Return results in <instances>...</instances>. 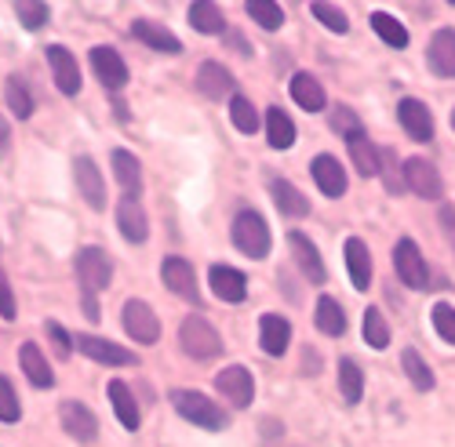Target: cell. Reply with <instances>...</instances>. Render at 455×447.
Returning a JSON list of instances; mask_svg holds the SVG:
<instances>
[{
  "instance_id": "cell-1",
  "label": "cell",
  "mask_w": 455,
  "mask_h": 447,
  "mask_svg": "<svg viewBox=\"0 0 455 447\" xmlns=\"http://www.w3.org/2000/svg\"><path fill=\"white\" fill-rule=\"evenodd\" d=\"M172 404H175V412H179L186 422H194V426H201V429L219 433V429L230 426V419H226L222 407L212 404V400H208L204 393H197V389H172Z\"/></svg>"
},
{
  "instance_id": "cell-2",
  "label": "cell",
  "mask_w": 455,
  "mask_h": 447,
  "mask_svg": "<svg viewBox=\"0 0 455 447\" xmlns=\"http://www.w3.org/2000/svg\"><path fill=\"white\" fill-rule=\"evenodd\" d=\"M179 346L186 357L194 360H215L222 353V334L197 313H189L182 324H179Z\"/></svg>"
},
{
  "instance_id": "cell-3",
  "label": "cell",
  "mask_w": 455,
  "mask_h": 447,
  "mask_svg": "<svg viewBox=\"0 0 455 447\" xmlns=\"http://www.w3.org/2000/svg\"><path fill=\"white\" fill-rule=\"evenodd\" d=\"M73 273H77V284L84 291V298H95L99 291L109 287L113 280V263H109V255L102 247H81L77 251V263H73Z\"/></svg>"
},
{
  "instance_id": "cell-4",
  "label": "cell",
  "mask_w": 455,
  "mask_h": 447,
  "mask_svg": "<svg viewBox=\"0 0 455 447\" xmlns=\"http://www.w3.org/2000/svg\"><path fill=\"white\" fill-rule=\"evenodd\" d=\"M234 247L241 255L255 258V263H262V258L270 255V226L259 211H241L234 218Z\"/></svg>"
},
{
  "instance_id": "cell-5",
  "label": "cell",
  "mask_w": 455,
  "mask_h": 447,
  "mask_svg": "<svg viewBox=\"0 0 455 447\" xmlns=\"http://www.w3.org/2000/svg\"><path fill=\"white\" fill-rule=\"evenodd\" d=\"M394 270H397V280L411 291H423L430 284V270H427V258L419 251L411 237H401L397 247H394Z\"/></svg>"
},
{
  "instance_id": "cell-6",
  "label": "cell",
  "mask_w": 455,
  "mask_h": 447,
  "mask_svg": "<svg viewBox=\"0 0 455 447\" xmlns=\"http://www.w3.org/2000/svg\"><path fill=\"white\" fill-rule=\"evenodd\" d=\"M124 331L132 334L139 346H157L161 320H157L154 310H149V302H142V298H128V302H124Z\"/></svg>"
},
{
  "instance_id": "cell-7",
  "label": "cell",
  "mask_w": 455,
  "mask_h": 447,
  "mask_svg": "<svg viewBox=\"0 0 455 447\" xmlns=\"http://www.w3.org/2000/svg\"><path fill=\"white\" fill-rule=\"evenodd\" d=\"M215 389L230 400V407H251L255 400V379H251V371L241 367V364H230V367H222L219 375H215Z\"/></svg>"
},
{
  "instance_id": "cell-8",
  "label": "cell",
  "mask_w": 455,
  "mask_h": 447,
  "mask_svg": "<svg viewBox=\"0 0 455 447\" xmlns=\"http://www.w3.org/2000/svg\"><path fill=\"white\" fill-rule=\"evenodd\" d=\"M404 185L423 200H441V193H444L441 171L427 157H408L404 161Z\"/></svg>"
},
{
  "instance_id": "cell-9",
  "label": "cell",
  "mask_w": 455,
  "mask_h": 447,
  "mask_svg": "<svg viewBox=\"0 0 455 447\" xmlns=\"http://www.w3.org/2000/svg\"><path fill=\"white\" fill-rule=\"evenodd\" d=\"M161 280H164V287L175 291L179 298L201 306V287H197L194 263H186V258H164V263H161Z\"/></svg>"
},
{
  "instance_id": "cell-10",
  "label": "cell",
  "mask_w": 455,
  "mask_h": 447,
  "mask_svg": "<svg viewBox=\"0 0 455 447\" xmlns=\"http://www.w3.org/2000/svg\"><path fill=\"white\" fill-rule=\"evenodd\" d=\"M288 247H291L295 266L302 270V277H307L310 284H324V280H328V273H324V258H321L317 244H314L307 233L291 230V233H288Z\"/></svg>"
},
{
  "instance_id": "cell-11",
  "label": "cell",
  "mask_w": 455,
  "mask_h": 447,
  "mask_svg": "<svg viewBox=\"0 0 455 447\" xmlns=\"http://www.w3.org/2000/svg\"><path fill=\"white\" fill-rule=\"evenodd\" d=\"M59 419H62V429L77 443H92L99 436V419L92 415V407H84L81 400H66L59 407Z\"/></svg>"
},
{
  "instance_id": "cell-12",
  "label": "cell",
  "mask_w": 455,
  "mask_h": 447,
  "mask_svg": "<svg viewBox=\"0 0 455 447\" xmlns=\"http://www.w3.org/2000/svg\"><path fill=\"white\" fill-rule=\"evenodd\" d=\"M77 349H81L88 360L106 364V367H132V364H139L132 349H124V346H117V342H106V339H99V334H81Z\"/></svg>"
},
{
  "instance_id": "cell-13",
  "label": "cell",
  "mask_w": 455,
  "mask_h": 447,
  "mask_svg": "<svg viewBox=\"0 0 455 447\" xmlns=\"http://www.w3.org/2000/svg\"><path fill=\"white\" fill-rule=\"evenodd\" d=\"M397 121L408 131V138H415V142L434 138V117H430L427 102H419V98H401L397 102Z\"/></svg>"
},
{
  "instance_id": "cell-14",
  "label": "cell",
  "mask_w": 455,
  "mask_h": 447,
  "mask_svg": "<svg viewBox=\"0 0 455 447\" xmlns=\"http://www.w3.org/2000/svg\"><path fill=\"white\" fill-rule=\"evenodd\" d=\"M427 66L437 73V77H455V29H437L427 44Z\"/></svg>"
},
{
  "instance_id": "cell-15",
  "label": "cell",
  "mask_w": 455,
  "mask_h": 447,
  "mask_svg": "<svg viewBox=\"0 0 455 447\" xmlns=\"http://www.w3.org/2000/svg\"><path fill=\"white\" fill-rule=\"evenodd\" d=\"M92 66H95L106 91H121L128 84V62L113 48H92Z\"/></svg>"
},
{
  "instance_id": "cell-16",
  "label": "cell",
  "mask_w": 455,
  "mask_h": 447,
  "mask_svg": "<svg viewBox=\"0 0 455 447\" xmlns=\"http://www.w3.org/2000/svg\"><path fill=\"white\" fill-rule=\"evenodd\" d=\"M194 88L204 95V98H212V102H219L222 95H234V73L226 69L222 62H201V69H197V81H194Z\"/></svg>"
},
{
  "instance_id": "cell-17",
  "label": "cell",
  "mask_w": 455,
  "mask_h": 447,
  "mask_svg": "<svg viewBox=\"0 0 455 447\" xmlns=\"http://www.w3.org/2000/svg\"><path fill=\"white\" fill-rule=\"evenodd\" d=\"M73 178H77L81 197H84L95 211H102V208H106V182H102L95 161H92V157H77V161H73Z\"/></svg>"
},
{
  "instance_id": "cell-18",
  "label": "cell",
  "mask_w": 455,
  "mask_h": 447,
  "mask_svg": "<svg viewBox=\"0 0 455 447\" xmlns=\"http://www.w3.org/2000/svg\"><path fill=\"white\" fill-rule=\"evenodd\" d=\"M48 66L55 73V84H59L62 95H77L81 91V66H77V59H73L66 48L48 44Z\"/></svg>"
},
{
  "instance_id": "cell-19",
  "label": "cell",
  "mask_w": 455,
  "mask_h": 447,
  "mask_svg": "<svg viewBox=\"0 0 455 447\" xmlns=\"http://www.w3.org/2000/svg\"><path fill=\"white\" fill-rule=\"evenodd\" d=\"M310 171H314V182H317V190L324 197H343L347 193V171H343V164H339L331 153L314 157Z\"/></svg>"
},
{
  "instance_id": "cell-20",
  "label": "cell",
  "mask_w": 455,
  "mask_h": 447,
  "mask_svg": "<svg viewBox=\"0 0 455 447\" xmlns=\"http://www.w3.org/2000/svg\"><path fill=\"white\" fill-rule=\"evenodd\" d=\"M208 284H212L215 298H222V302H244V294H248V277L234 266H212Z\"/></svg>"
},
{
  "instance_id": "cell-21",
  "label": "cell",
  "mask_w": 455,
  "mask_h": 447,
  "mask_svg": "<svg viewBox=\"0 0 455 447\" xmlns=\"http://www.w3.org/2000/svg\"><path fill=\"white\" fill-rule=\"evenodd\" d=\"M259 346L270 357H284V349L291 346V324L281 313H267L259 320Z\"/></svg>"
},
{
  "instance_id": "cell-22",
  "label": "cell",
  "mask_w": 455,
  "mask_h": 447,
  "mask_svg": "<svg viewBox=\"0 0 455 447\" xmlns=\"http://www.w3.org/2000/svg\"><path fill=\"white\" fill-rule=\"evenodd\" d=\"M132 36L135 41H142L146 48H154V51H168V55H179L182 44H179V36L157 22H149V19H135L132 22Z\"/></svg>"
},
{
  "instance_id": "cell-23",
  "label": "cell",
  "mask_w": 455,
  "mask_h": 447,
  "mask_svg": "<svg viewBox=\"0 0 455 447\" xmlns=\"http://www.w3.org/2000/svg\"><path fill=\"white\" fill-rule=\"evenodd\" d=\"M19 364H22L26 379H29L36 389H52V386H55V371H52L48 357H44L41 349H36L33 342H26V346L19 349Z\"/></svg>"
},
{
  "instance_id": "cell-24",
  "label": "cell",
  "mask_w": 455,
  "mask_h": 447,
  "mask_svg": "<svg viewBox=\"0 0 455 447\" xmlns=\"http://www.w3.org/2000/svg\"><path fill=\"white\" fill-rule=\"evenodd\" d=\"M343 255H347L350 284H354L357 291H368V284H371V255H368V244H364L361 237H350L347 247H343Z\"/></svg>"
},
{
  "instance_id": "cell-25",
  "label": "cell",
  "mask_w": 455,
  "mask_h": 447,
  "mask_svg": "<svg viewBox=\"0 0 455 447\" xmlns=\"http://www.w3.org/2000/svg\"><path fill=\"white\" fill-rule=\"evenodd\" d=\"M117 226H121L124 240H132V244H142V240L149 237L146 211H142V204H139L135 197H124V200H121V208H117Z\"/></svg>"
},
{
  "instance_id": "cell-26",
  "label": "cell",
  "mask_w": 455,
  "mask_h": 447,
  "mask_svg": "<svg viewBox=\"0 0 455 447\" xmlns=\"http://www.w3.org/2000/svg\"><path fill=\"white\" fill-rule=\"evenodd\" d=\"M270 197H274V208H277L284 218H302V215H310V200L302 197L288 178H274V182H270Z\"/></svg>"
},
{
  "instance_id": "cell-27",
  "label": "cell",
  "mask_w": 455,
  "mask_h": 447,
  "mask_svg": "<svg viewBox=\"0 0 455 447\" xmlns=\"http://www.w3.org/2000/svg\"><path fill=\"white\" fill-rule=\"evenodd\" d=\"M109 161H113V175H117L121 190L128 197H139V190H142V168H139L135 153H128V149H113Z\"/></svg>"
},
{
  "instance_id": "cell-28",
  "label": "cell",
  "mask_w": 455,
  "mask_h": 447,
  "mask_svg": "<svg viewBox=\"0 0 455 447\" xmlns=\"http://www.w3.org/2000/svg\"><path fill=\"white\" fill-rule=\"evenodd\" d=\"M291 98L307 109V114H321V109L328 106L324 88L310 77V73H295V77H291Z\"/></svg>"
},
{
  "instance_id": "cell-29",
  "label": "cell",
  "mask_w": 455,
  "mask_h": 447,
  "mask_svg": "<svg viewBox=\"0 0 455 447\" xmlns=\"http://www.w3.org/2000/svg\"><path fill=\"white\" fill-rule=\"evenodd\" d=\"M314 324H317L321 334H328V339H339V334L347 331V313H343V306H339L331 294H324V298H317Z\"/></svg>"
},
{
  "instance_id": "cell-30",
  "label": "cell",
  "mask_w": 455,
  "mask_h": 447,
  "mask_svg": "<svg viewBox=\"0 0 455 447\" xmlns=\"http://www.w3.org/2000/svg\"><path fill=\"white\" fill-rule=\"evenodd\" d=\"M109 404H113V412H117V422L128 429V433H135L139 429V404H135V393L124 386V382H109Z\"/></svg>"
},
{
  "instance_id": "cell-31",
  "label": "cell",
  "mask_w": 455,
  "mask_h": 447,
  "mask_svg": "<svg viewBox=\"0 0 455 447\" xmlns=\"http://www.w3.org/2000/svg\"><path fill=\"white\" fill-rule=\"evenodd\" d=\"M267 142L274 149H291L295 145V124H291V117L284 114L281 106L267 109Z\"/></svg>"
},
{
  "instance_id": "cell-32",
  "label": "cell",
  "mask_w": 455,
  "mask_h": 447,
  "mask_svg": "<svg viewBox=\"0 0 455 447\" xmlns=\"http://www.w3.org/2000/svg\"><path fill=\"white\" fill-rule=\"evenodd\" d=\"M339 393H343L347 404H357L364 393V375H361L357 360H350V357L339 360Z\"/></svg>"
},
{
  "instance_id": "cell-33",
  "label": "cell",
  "mask_w": 455,
  "mask_h": 447,
  "mask_svg": "<svg viewBox=\"0 0 455 447\" xmlns=\"http://www.w3.org/2000/svg\"><path fill=\"white\" fill-rule=\"evenodd\" d=\"M371 29L383 36V44H390V48H397V51L408 48V29H404L390 12H375V15H371Z\"/></svg>"
},
{
  "instance_id": "cell-34",
  "label": "cell",
  "mask_w": 455,
  "mask_h": 447,
  "mask_svg": "<svg viewBox=\"0 0 455 447\" xmlns=\"http://www.w3.org/2000/svg\"><path fill=\"white\" fill-rule=\"evenodd\" d=\"M401 367H404V375L411 379V386L419 389V393H430L434 389V371L427 367V360L415 353V349H404L401 353Z\"/></svg>"
},
{
  "instance_id": "cell-35",
  "label": "cell",
  "mask_w": 455,
  "mask_h": 447,
  "mask_svg": "<svg viewBox=\"0 0 455 447\" xmlns=\"http://www.w3.org/2000/svg\"><path fill=\"white\" fill-rule=\"evenodd\" d=\"M361 331H364V346H371V349H387L390 346V324L383 320V313H379L375 306L364 310Z\"/></svg>"
},
{
  "instance_id": "cell-36",
  "label": "cell",
  "mask_w": 455,
  "mask_h": 447,
  "mask_svg": "<svg viewBox=\"0 0 455 447\" xmlns=\"http://www.w3.org/2000/svg\"><path fill=\"white\" fill-rule=\"evenodd\" d=\"M189 26H194L197 33H222V29H226L222 8L208 4V0H197V4L189 8Z\"/></svg>"
},
{
  "instance_id": "cell-37",
  "label": "cell",
  "mask_w": 455,
  "mask_h": 447,
  "mask_svg": "<svg viewBox=\"0 0 455 447\" xmlns=\"http://www.w3.org/2000/svg\"><path fill=\"white\" fill-rule=\"evenodd\" d=\"M350 157H354V168H357L364 178L379 175V168H383V161H379V149H375V145H371L364 135L350 142Z\"/></svg>"
},
{
  "instance_id": "cell-38",
  "label": "cell",
  "mask_w": 455,
  "mask_h": 447,
  "mask_svg": "<svg viewBox=\"0 0 455 447\" xmlns=\"http://www.w3.org/2000/svg\"><path fill=\"white\" fill-rule=\"evenodd\" d=\"M4 102H8V109H12L19 121L33 117V95H29V88H26L19 77H8V84H4Z\"/></svg>"
},
{
  "instance_id": "cell-39",
  "label": "cell",
  "mask_w": 455,
  "mask_h": 447,
  "mask_svg": "<svg viewBox=\"0 0 455 447\" xmlns=\"http://www.w3.org/2000/svg\"><path fill=\"white\" fill-rule=\"evenodd\" d=\"M230 121H234V128L244 131V135L259 131V114H255L251 98H244V95H234V98H230Z\"/></svg>"
},
{
  "instance_id": "cell-40",
  "label": "cell",
  "mask_w": 455,
  "mask_h": 447,
  "mask_svg": "<svg viewBox=\"0 0 455 447\" xmlns=\"http://www.w3.org/2000/svg\"><path fill=\"white\" fill-rule=\"evenodd\" d=\"M22 419V404H19V393L12 386L8 375H0V422L4 426H15Z\"/></svg>"
},
{
  "instance_id": "cell-41",
  "label": "cell",
  "mask_w": 455,
  "mask_h": 447,
  "mask_svg": "<svg viewBox=\"0 0 455 447\" xmlns=\"http://www.w3.org/2000/svg\"><path fill=\"white\" fill-rule=\"evenodd\" d=\"M248 15L262 26V29H281V22H284V8L281 4H270V0H248Z\"/></svg>"
},
{
  "instance_id": "cell-42",
  "label": "cell",
  "mask_w": 455,
  "mask_h": 447,
  "mask_svg": "<svg viewBox=\"0 0 455 447\" xmlns=\"http://www.w3.org/2000/svg\"><path fill=\"white\" fill-rule=\"evenodd\" d=\"M310 15H314L321 26H328L331 33H347V29H350L347 12H343V8H335V4H324V0H314V4H310Z\"/></svg>"
},
{
  "instance_id": "cell-43",
  "label": "cell",
  "mask_w": 455,
  "mask_h": 447,
  "mask_svg": "<svg viewBox=\"0 0 455 447\" xmlns=\"http://www.w3.org/2000/svg\"><path fill=\"white\" fill-rule=\"evenodd\" d=\"M15 15L26 29H41L48 19H52V8L48 4H36V0H19L15 4Z\"/></svg>"
},
{
  "instance_id": "cell-44",
  "label": "cell",
  "mask_w": 455,
  "mask_h": 447,
  "mask_svg": "<svg viewBox=\"0 0 455 447\" xmlns=\"http://www.w3.org/2000/svg\"><path fill=\"white\" fill-rule=\"evenodd\" d=\"M331 128H335V135H343L347 142H354V138H361V135H364V128H361L357 114H354V109H347V106H339L335 114H331Z\"/></svg>"
},
{
  "instance_id": "cell-45",
  "label": "cell",
  "mask_w": 455,
  "mask_h": 447,
  "mask_svg": "<svg viewBox=\"0 0 455 447\" xmlns=\"http://www.w3.org/2000/svg\"><path fill=\"white\" fill-rule=\"evenodd\" d=\"M430 320H434V331L441 334V339L455 346V306H448V302H437V306L430 310Z\"/></svg>"
},
{
  "instance_id": "cell-46",
  "label": "cell",
  "mask_w": 455,
  "mask_h": 447,
  "mask_svg": "<svg viewBox=\"0 0 455 447\" xmlns=\"http://www.w3.org/2000/svg\"><path fill=\"white\" fill-rule=\"evenodd\" d=\"M44 331H48V339H52V346H55L59 357H69V353H73V342H69V334H66V327H62L59 320H48Z\"/></svg>"
},
{
  "instance_id": "cell-47",
  "label": "cell",
  "mask_w": 455,
  "mask_h": 447,
  "mask_svg": "<svg viewBox=\"0 0 455 447\" xmlns=\"http://www.w3.org/2000/svg\"><path fill=\"white\" fill-rule=\"evenodd\" d=\"M15 291H12V280H8V273L0 270V317L4 320H15Z\"/></svg>"
},
{
  "instance_id": "cell-48",
  "label": "cell",
  "mask_w": 455,
  "mask_h": 447,
  "mask_svg": "<svg viewBox=\"0 0 455 447\" xmlns=\"http://www.w3.org/2000/svg\"><path fill=\"white\" fill-rule=\"evenodd\" d=\"M441 230H444V237L455 251V208H441Z\"/></svg>"
},
{
  "instance_id": "cell-49",
  "label": "cell",
  "mask_w": 455,
  "mask_h": 447,
  "mask_svg": "<svg viewBox=\"0 0 455 447\" xmlns=\"http://www.w3.org/2000/svg\"><path fill=\"white\" fill-rule=\"evenodd\" d=\"M302 371H307V375H317L321 371V364H317V349H302Z\"/></svg>"
},
{
  "instance_id": "cell-50",
  "label": "cell",
  "mask_w": 455,
  "mask_h": 447,
  "mask_svg": "<svg viewBox=\"0 0 455 447\" xmlns=\"http://www.w3.org/2000/svg\"><path fill=\"white\" fill-rule=\"evenodd\" d=\"M4 153H8V121L0 117V157H4Z\"/></svg>"
},
{
  "instance_id": "cell-51",
  "label": "cell",
  "mask_w": 455,
  "mask_h": 447,
  "mask_svg": "<svg viewBox=\"0 0 455 447\" xmlns=\"http://www.w3.org/2000/svg\"><path fill=\"white\" fill-rule=\"evenodd\" d=\"M448 121H451V131H455V109H451V117H448Z\"/></svg>"
}]
</instances>
